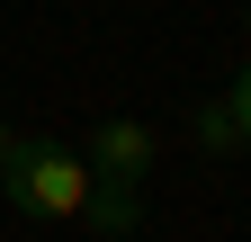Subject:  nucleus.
Here are the masks:
<instances>
[{
  "mask_svg": "<svg viewBox=\"0 0 251 242\" xmlns=\"http://www.w3.org/2000/svg\"><path fill=\"white\" fill-rule=\"evenodd\" d=\"M0 189H9V206H18V216L90 224V233H108V242H126V233L144 224V189H126V179L90 170L81 153H63V144H36V135L18 144V162L0 170Z\"/></svg>",
  "mask_w": 251,
  "mask_h": 242,
  "instance_id": "1",
  "label": "nucleus"
},
{
  "mask_svg": "<svg viewBox=\"0 0 251 242\" xmlns=\"http://www.w3.org/2000/svg\"><path fill=\"white\" fill-rule=\"evenodd\" d=\"M81 162L135 189V179L152 170V126H135V117H108V126H90V135H81Z\"/></svg>",
  "mask_w": 251,
  "mask_h": 242,
  "instance_id": "2",
  "label": "nucleus"
},
{
  "mask_svg": "<svg viewBox=\"0 0 251 242\" xmlns=\"http://www.w3.org/2000/svg\"><path fill=\"white\" fill-rule=\"evenodd\" d=\"M198 144H206V153H242V144H251V63L233 72L225 99H206V108H198Z\"/></svg>",
  "mask_w": 251,
  "mask_h": 242,
  "instance_id": "3",
  "label": "nucleus"
},
{
  "mask_svg": "<svg viewBox=\"0 0 251 242\" xmlns=\"http://www.w3.org/2000/svg\"><path fill=\"white\" fill-rule=\"evenodd\" d=\"M18 144H27V135L9 126V117H0V170H9V162H18Z\"/></svg>",
  "mask_w": 251,
  "mask_h": 242,
  "instance_id": "4",
  "label": "nucleus"
}]
</instances>
